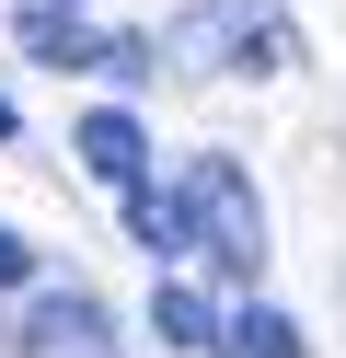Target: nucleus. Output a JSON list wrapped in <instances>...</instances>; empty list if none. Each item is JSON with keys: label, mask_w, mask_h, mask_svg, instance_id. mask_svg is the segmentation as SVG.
Here are the masks:
<instances>
[{"label": "nucleus", "mask_w": 346, "mask_h": 358, "mask_svg": "<svg viewBox=\"0 0 346 358\" xmlns=\"http://www.w3.org/2000/svg\"><path fill=\"white\" fill-rule=\"evenodd\" d=\"M23 278H35V243H23V231H0V289H23Z\"/></svg>", "instance_id": "nucleus-9"}, {"label": "nucleus", "mask_w": 346, "mask_h": 358, "mask_svg": "<svg viewBox=\"0 0 346 358\" xmlns=\"http://www.w3.org/2000/svg\"><path fill=\"white\" fill-rule=\"evenodd\" d=\"M150 335H161V347H219V312H208L185 278H161L150 289Z\"/></svg>", "instance_id": "nucleus-5"}, {"label": "nucleus", "mask_w": 346, "mask_h": 358, "mask_svg": "<svg viewBox=\"0 0 346 358\" xmlns=\"http://www.w3.org/2000/svg\"><path fill=\"white\" fill-rule=\"evenodd\" d=\"M219 358H300V324L254 301V312H231V324H219Z\"/></svg>", "instance_id": "nucleus-6"}, {"label": "nucleus", "mask_w": 346, "mask_h": 358, "mask_svg": "<svg viewBox=\"0 0 346 358\" xmlns=\"http://www.w3.org/2000/svg\"><path fill=\"white\" fill-rule=\"evenodd\" d=\"M23 47H35L46 70H92V58H104V35H81L69 12H23Z\"/></svg>", "instance_id": "nucleus-7"}, {"label": "nucleus", "mask_w": 346, "mask_h": 358, "mask_svg": "<svg viewBox=\"0 0 346 358\" xmlns=\"http://www.w3.org/2000/svg\"><path fill=\"white\" fill-rule=\"evenodd\" d=\"M161 58L173 70H289L300 24L277 0H185L173 24H161Z\"/></svg>", "instance_id": "nucleus-1"}, {"label": "nucleus", "mask_w": 346, "mask_h": 358, "mask_svg": "<svg viewBox=\"0 0 346 358\" xmlns=\"http://www.w3.org/2000/svg\"><path fill=\"white\" fill-rule=\"evenodd\" d=\"M69 150H81V173H104L115 196H127V185H150V139H138V116H127V104L81 116V139H69Z\"/></svg>", "instance_id": "nucleus-4"}, {"label": "nucleus", "mask_w": 346, "mask_h": 358, "mask_svg": "<svg viewBox=\"0 0 346 358\" xmlns=\"http://www.w3.org/2000/svg\"><path fill=\"white\" fill-rule=\"evenodd\" d=\"M173 208H185V255H219V266H243V278L266 266V196H254V173L231 162V150L185 162Z\"/></svg>", "instance_id": "nucleus-2"}, {"label": "nucleus", "mask_w": 346, "mask_h": 358, "mask_svg": "<svg viewBox=\"0 0 346 358\" xmlns=\"http://www.w3.org/2000/svg\"><path fill=\"white\" fill-rule=\"evenodd\" d=\"M127 231L150 243V266H173V255H185V208H173L161 185H127Z\"/></svg>", "instance_id": "nucleus-8"}, {"label": "nucleus", "mask_w": 346, "mask_h": 358, "mask_svg": "<svg viewBox=\"0 0 346 358\" xmlns=\"http://www.w3.org/2000/svg\"><path fill=\"white\" fill-rule=\"evenodd\" d=\"M23 358H115V324L92 289H46L35 312H23Z\"/></svg>", "instance_id": "nucleus-3"}, {"label": "nucleus", "mask_w": 346, "mask_h": 358, "mask_svg": "<svg viewBox=\"0 0 346 358\" xmlns=\"http://www.w3.org/2000/svg\"><path fill=\"white\" fill-rule=\"evenodd\" d=\"M0 139H12V104H0Z\"/></svg>", "instance_id": "nucleus-10"}]
</instances>
